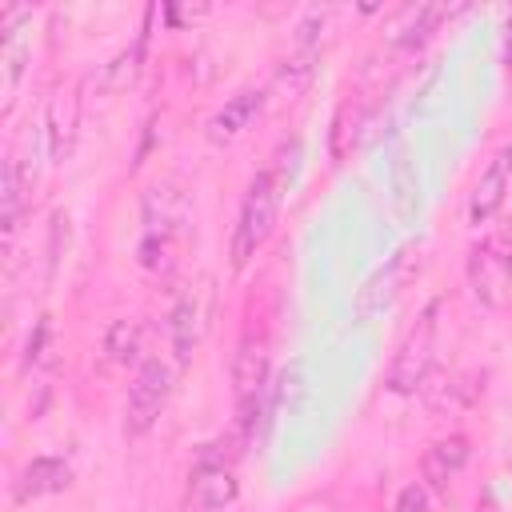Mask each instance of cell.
I'll use <instances>...</instances> for the list:
<instances>
[{
  "mask_svg": "<svg viewBox=\"0 0 512 512\" xmlns=\"http://www.w3.org/2000/svg\"><path fill=\"white\" fill-rule=\"evenodd\" d=\"M168 336H172V352H176V364L184 368L192 360V348H196V300L192 296H180V304L172 308V320H168Z\"/></svg>",
  "mask_w": 512,
  "mask_h": 512,
  "instance_id": "obj_15",
  "label": "cell"
},
{
  "mask_svg": "<svg viewBox=\"0 0 512 512\" xmlns=\"http://www.w3.org/2000/svg\"><path fill=\"white\" fill-rule=\"evenodd\" d=\"M508 264H512V256H508Z\"/></svg>",
  "mask_w": 512,
  "mask_h": 512,
  "instance_id": "obj_24",
  "label": "cell"
},
{
  "mask_svg": "<svg viewBox=\"0 0 512 512\" xmlns=\"http://www.w3.org/2000/svg\"><path fill=\"white\" fill-rule=\"evenodd\" d=\"M420 472H424V488H432V492H444V488H448V476H452V472H448L432 452H424Z\"/></svg>",
  "mask_w": 512,
  "mask_h": 512,
  "instance_id": "obj_20",
  "label": "cell"
},
{
  "mask_svg": "<svg viewBox=\"0 0 512 512\" xmlns=\"http://www.w3.org/2000/svg\"><path fill=\"white\" fill-rule=\"evenodd\" d=\"M436 316H440V300H432L408 328V336L388 368V388L396 396H412L416 388H424V376L432 368V348H436V324H440Z\"/></svg>",
  "mask_w": 512,
  "mask_h": 512,
  "instance_id": "obj_2",
  "label": "cell"
},
{
  "mask_svg": "<svg viewBox=\"0 0 512 512\" xmlns=\"http://www.w3.org/2000/svg\"><path fill=\"white\" fill-rule=\"evenodd\" d=\"M364 124H368V116H364L360 100H352V96H348V100L336 108V116H332V132H328V152H332V160L352 156V148L360 144Z\"/></svg>",
  "mask_w": 512,
  "mask_h": 512,
  "instance_id": "obj_12",
  "label": "cell"
},
{
  "mask_svg": "<svg viewBox=\"0 0 512 512\" xmlns=\"http://www.w3.org/2000/svg\"><path fill=\"white\" fill-rule=\"evenodd\" d=\"M264 380H268V340L248 332L236 348V360H232V384H236V408L244 404H260V392H264Z\"/></svg>",
  "mask_w": 512,
  "mask_h": 512,
  "instance_id": "obj_6",
  "label": "cell"
},
{
  "mask_svg": "<svg viewBox=\"0 0 512 512\" xmlns=\"http://www.w3.org/2000/svg\"><path fill=\"white\" fill-rule=\"evenodd\" d=\"M428 452H432L448 472H460V468L468 464V456H472V448H468V440H464V436H444V440H436Z\"/></svg>",
  "mask_w": 512,
  "mask_h": 512,
  "instance_id": "obj_19",
  "label": "cell"
},
{
  "mask_svg": "<svg viewBox=\"0 0 512 512\" xmlns=\"http://www.w3.org/2000/svg\"><path fill=\"white\" fill-rule=\"evenodd\" d=\"M260 108H264V88H240V92L208 120V140H212V144H232V140L256 120Z\"/></svg>",
  "mask_w": 512,
  "mask_h": 512,
  "instance_id": "obj_9",
  "label": "cell"
},
{
  "mask_svg": "<svg viewBox=\"0 0 512 512\" xmlns=\"http://www.w3.org/2000/svg\"><path fill=\"white\" fill-rule=\"evenodd\" d=\"M72 484V468L60 460V456H36L24 472H20V484H16V500L28 504L36 496H48V492H64Z\"/></svg>",
  "mask_w": 512,
  "mask_h": 512,
  "instance_id": "obj_11",
  "label": "cell"
},
{
  "mask_svg": "<svg viewBox=\"0 0 512 512\" xmlns=\"http://www.w3.org/2000/svg\"><path fill=\"white\" fill-rule=\"evenodd\" d=\"M280 196L284 188L276 184L272 172H256L252 184H248V196L240 204V220H236V232H232V268L244 272L248 260L264 248V240L272 236L276 228V212H280Z\"/></svg>",
  "mask_w": 512,
  "mask_h": 512,
  "instance_id": "obj_1",
  "label": "cell"
},
{
  "mask_svg": "<svg viewBox=\"0 0 512 512\" xmlns=\"http://www.w3.org/2000/svg\"><path fill=\"white\" fill-rule=\"evenodd\" d=\"M508 184H512V148H500V152L488 160V168L480 172L476 188H472V200H468V220H472V224H488V220L500 212Z\"/></svg>",
  "mask_w": 512,
  "mask_h": 512,
  "instance_id": "obj_7",
  "label": "cell"
},
{
  "mask_svg": "<svg viewBox=\"0 0 512 512\" xmlns=\"http://www.w3.org/2000/svg\"><path fill=\"white\" fill-rule=\"evenodd\" d=\"M396 512H428V488L424 484H408L396 496Z\"/></svg>",
  "mask_w": 512,
  "mask_h": 512,
  "instance_id": "obj_21",
  "label": "cell"
},
{
  "mask_svg": "<svg viewBox=\"0 0 512 512\" xmlns=\"http://www.w3.org/2000/svg\"><path fill=\"white\" fill-rule=\"evenodd\" d=\"M508 276H512V264L500 252V240H480L468 248V284L480 304L500 308L508 296Z\"/></svg>",
  "mask_w": 512,
  "mask_h": 512,
  "instance_id": "obj_5",
  "label": "cell"
},
{
  "mask_svg": "<svg viewBox=\"0 0 512 512\" xmlns=\"http://www.w3.org/2000/svg\"><path fill=\"white\" fill-rule=\"evenodd\" d=\"M240 484L232 468H192V488H188V512H224L236 500Z\"/></svg>",
  "mask_w": 512,
  "mask_h": 512,
  "instance_id": "obj_10",
  "label": "cell"
},
{
  "mask_svg": "<svg viewBox=\"0 0 512 512\" xmlns=\"http://www.w3.org/2000/svg\"><path fill=\"white\" fill-rule=\"evenodd\" d=\"M312 72H316V48H296V56H288L276 72V92L284 100H296L312 84Z\"/></svg>",
  "mask_w": 512,
  "mask_h": 512,
  "instance_id": "obj_14",
  "label": "cell"
},
{
  "mask_svg": "<svg viewBox=\"0 0 512 512\" xmlns=\"http://www.w3.org/2000/svg\"><path fill=\"white\" fill-rule=\"evenodd\" d=\"M76 116H80V84L56 88V96L48 100V156L56 164H64V156L72 152Z\"/></svg>",
  "mask_w": 512,
  "mask_h": 512,
  "instance_id": "obj_8",
  "label": "cell"
},
{
  "mask_svg": "<svg viewBox=\"0 0 512 512\" xmlns=\"http://www.w3.org/2000/svg\"><path fill=\"white\" fill-rule=\"evenodd\" d=\"M144 44H148V32H140V40H136L132 48H124L116 60L100 64V72H92L96 88H104V92H112V88H128V84L136 80V72H140V56H144Z\"/></svg>",
  "mask_w": 512,
  "mask_h": 512,
  "instance_id": "obj_13",
  "label": "cell"
},
{
  "mask_svg": "<svg viewBox=\"0 0 512 512\" xmlns=\"http://www.w3.org/2000/svg\"><path fill=\"white\" fill-rule=\"evenodd\" d=\"M20 204H24L20 160H16V156H4V176H0V208H4V236H8V240H12V232H16Z\"/></svg>",
  "mask_w": 512,
  "mask_h": 512,
  "instance_id": "obj_18",
  "label": "cell"
},
{
  "mask_svg": "<svg viewBox=\"0 0 512 512\" xmlns=\"http://www.w3.org/2000/svg\"><path fill=\"white\" fill-rule=\"evenodd\" d=\"M480 512H500V508H492V504H484V508H480Z\"/></svg>",
  "mask_w": 512,
  "mask_h": 512,
  "instance_id": "obj_23",
  "label": "cell"
},
{
  "mask_svg": "<svg viewBox=\"0 0 512 512\" xmlns=\"http://www.w3.org/2000/svg\"><path fill=\"white\" fill-rule=\"evenodd\" d=\"M144 348V328L140 320H112L108 324V336H104V352L112 364H132Z\"/></svg>",
  "mask_w": 512,
  "mask_h": 512,
  "instance_id": "obj_16",
  "label": "cell"
},
{
  "mask_svg": "<svg viewBox=\"0 0 512 512\" xmlns=\"http://www.w3.org/2000/svg\"><path fill=\"white\" fill-rule=\"evenodd\" d=\"M168 388H172V372L164 360H144L132 388H128V404H124V432L136 440L144 432H152V424L160 420L164 412V400H168Z\"/></svg>",
  "mask_w": 512,
  "mask_h": 512,
  "instance_id": "obj_4",
  "label": "cell"
},
{
  "mask_svg": "<svg viewBox=\"0 0 512 512\" xmlns=\"http://www.w3.org/2000/svg\"><path fill=\"white\" fill-rule=\"evenodd\" d=\"M504 240H512V220H508V228H504Z\"/></svg>",
  "mask_w": 512,
  "mask_h": 512,
  "instance_id": "obj_22",
  "label": "cell"
},
{
  "mask_svg": "<svg viewBox=\"0 0 512 512\" xmlns=\"http://www.w3.org/2000/svg\"><path fill=\"white\" fill-rule=\"evenodd\" d=\"M416 272H420V252H416V248H400L384 268H376V272L360 284L356 304H352L356 320H372V316H380L384 308H392L396 296L416 280Z\"/></svg>",
  "mask_w": 512,
  "mask_h": 512,
  "instance_id": "obj_3",
  "label": "cell"
},
{
  "mask_svg": "<svg viewBox=\"0 0 512 512\" xmlns=\"http://www.w3.org/2000/svg\"><path fill=\"white\" fill-rule=\"evenodd\" d=\"M440 20H444V4H416V8H408V24L396 28V48H420L436 32Z\"/></svg>",
  "mask_w": 512,
  "mask_h": 512,
  "instance_id": "obj_17",
  "label": "cell"
}]
</instances>
